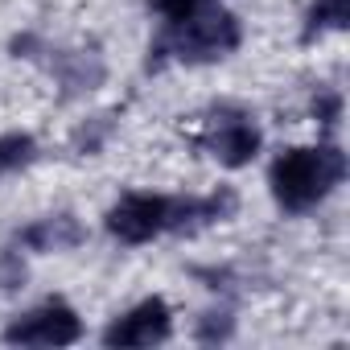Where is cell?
<instances>
[{
    "label": "cell",
    "instance_id": "6da1fadb",
    "mask_svg": "<svg viewBox=\"0 0 350 350\" xmlns=\"http://www.w3.org/2000/svg\"><path fill=\"white\" fill-rule=\"evenodd\" d=\"M346 178V152L338 144H313V148H284L272 169H268V186L280 211L301 215L317 206L334 186Z\"/></svg>",
    "mask_w": 350,
    "mask_h": 350
},
{
    "label": "cell",
    "instance_id": "7a4b0ae2",
    "mask_svg": "<svg viewBox=\"0 0 350 350\" xmlns=\"http://www.w3.org/2000/svg\"><path fill=\"white\" fill-rule=\"evenodd\" d=\"M243 42V25L235 13L206 5L202 13H194L190 21L161 29V38L148 46V70H161L169 58L173 62H186V66H206L219 62L227 54H235Z\"/></svg>",
    "mask_w": 350,
    "mask_h": 350
},
{
    "label": "cell",
    "instance_id": "3957f363",
    "mask_svg": "<svg viewBox=\"0 0 350 350\" xmlns=\"http://www.w3.org/2000/svg\"><path fill=\"white\" fill-rule=\"evenodd\" d=\"M79 338H83V321H79V313H75L66 301H58V297L42 301V305L29 309V313H21V317L5 329V342H13V346H75Z\"/></svg>",
    "mask_w": 350,
    "mask_h": 350
},
{
    "label": "cell",
    "instance_id": "277c9868",
    "mask_svg": "<svg viewBox=\"0 0 350 350\" xmlns=\"http://www.w3.org/2000/svg\"><path fill=\"white\" fill-rule=\"evenodd\" d=\"M198 144H202L219 165H227V169H243V165L256 161L264 136H260V128H256V120H252L247 111H231V107H223V111L206 124V132L198 136Z\"/></svg>",
    "mask_w": 350,
    "mask_h": 350
},
{
    "label": "cell",
    "instance_id": "5b68a950",
    "mask_svg": "<svg viewBox=\"0 0 350 350\" xmlns=\"http://www.w3.org/2000/svg\"><path fill=\"white\" fill-rule=\"evenodd\" d=\"M107 231L128 247L152 243L157 235L169 231V198L165 194H124L107 211Z\"/></svg>",
    "mask_w": 350,
    "mask_h": 350
},
{
    "label": "cell",
    "instance_id": "8992f818",
    "mask_svg": "<svg viewBox=\"0 0 350 350\" xmlns=\"http://www.w3.org/2000/svg\"><path fill=\"white\" fill-rule=\"evenodd\" d=\"M173 334V309L165 297H144L103 329V346H161Z\"/></svg>",
    "mask_w": 350,
    "mask_h": 350
},
{
    "label": "cell",
    "instance_id": "52a82bcc",
    "mask_svg": "<svg viewBox=\"0 0 350 350\" xmlns=\"http://www.w3.org/2000/svg\"><path fill=\"white\" fill-rule=\"evenodd\" d=\"M17 243L29 247V252H42V256L75 252V247L87 243V227H83L79 215H66V211H62V215H46V219L29 223V227L17 235Z\"/></svg>",
    "mask_w": 350,
    "mask_h": 350
},
{
    "label": "cell",
    "instance_id": "ba28073f",
    "mask_svg": "<svg viewBox=\"0 0 350 350\" xmlns=\"http://www.w3.org/2000/svg\"><path fill=\"white\" fill-rule=\"evenodd\" d=\"M50 70L62 83V99L87 95V91H95L103 83V58L95 50H58L50 58Z\"/></svg>",
    "mask_w": 350,
    "mask_h": 350
},
{
    "label": "cell",
    "instance_id": "9c48e42d",
    "mask_svg": "<svg viewBox=\"0 0 350 350\" xmlns=\"http://www.w3.org/2000/svg\"><path fill=\"white\" fill-rule=\"evenodd\" d=\"M350 25V0H313L309 13H305V29L301 42H317L325 33H338Z\"/></svg>",
    "mask_w": 350,
    "mask_h": 350
},
{
    "label": "cell",
    "instance_id": "30bf717a",
    "mask_svg": "<svg viewBox=\"0 0 350 350\" xmlns=\"http://www.w3.org/2000/svg\"><path fill=\"white\" fill-rule=\"evenodd\" d=\"M38 157V140L29 132H9V136H0V178H9V173L33 165Z\"/></svg>",
    "mask_w": 350,
    "mask_h": 350
},
{
    "label": "cell",
    "instance_id": "8fae6325",
    "mask_svg": "<svg viewBox=\"0 0 350 350\" xmlns=\"http://www.w3.org/2000/svg\"><path fill=\"white\" fill-rule=\"evenodd\" d=\"M111 128H116V111H103V116L87 120V124L75 132V148H79L83 157H95V152L103 148V140L111 136Z\"/></svg>",
    "mask_w": 350,
    "mask_h": 350
},
{
    "label": "cell",
    "instance_id": "7c38bea8",
    "mask_svg": "<svg viewBox=\"0 0 350 350\" xmlns=\"http://www.w3.org/2000/svg\"><path fill=\"white\" fill-rule=\"evenodd\" d=\"M206 5H215V0H148V9L161 17V25H165V29L190 21V17H194V13H202Z\"/></svg>",
    "mask_w": 350,
    "mask_h": 350
},
{
    "label": "cell",
    "instance_id": "4fadbf2b",
    "mask_svg": "<svg viewBox=\"0 0 350 350\" xmlns=\"http://www.w3.org/2000/svg\"><path fill=\"white\" fill-rule=\"evenodd\" d=\"M231 334H235V317H231L227 309H219V313H202V317H198V329H194L198 342H227Z\"/></svg>",
    "mask_w": 350,
    "mask_h": 350
},
{
    "label": "cell",
    "instance_id": "5bb4252c",
    "mask_svg": "<svg viewBox=\"0 0 350 350\" xmlns=\"http://www.w3.org/2000/svg\"><path fill=\"white\" fill-rule=\"evenodd\" d=\"M313 120H317L325 132H334L338 120H342V95H338V91H317V95H313Z\"/></svg>",
    "mask_w": 350,
    "mask_h": 350
},
{
    "label": "cell",
    "instance_id": "9a60e30c",
    "mask_svg": "<svg viewBox=\"0 0 350 350\" xmlns=\"http://www.w3.org/2000/svg\"><path fill=\"white\" fill-rule=\"evenodd\" d=\"M25 284V260L17 252H0V293H17Z\"/></svg>",
    "mask_w": 350,
    "mask_h": 350
}]
</instances>
